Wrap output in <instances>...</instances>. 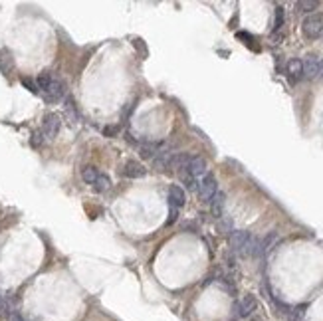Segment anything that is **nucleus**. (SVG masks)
Segmentation results:
<instances>
[{
  "instance_id": "1",
  "label": "nucleus",
  "mask_w": 323,
  "mask_h": 321,
  "mask_svg": "<svg viewBox=\"0 0 323 321\" xmlns=\"http://www.w3.org/2000/svg\"><path fill=\"white\" fill-rule=\"evenodd\" d=\"M230 246H232V250H234L236 254H240V256H254V254H258L260 242L250 232H246V230H236V232H232V236H230Z\"/></svg>"
},
{
  "instance_id": "2",
  "label": "nucleus",
  "mask_w": 323,
  "mask_h": 321,
  "mask_svg": "<svg viewBox=\"0 0 323 321\" xmlns=\"http://www.w3.org/2000/svg\"><path fill=\"white\" fill-rule=\"evenodd\" d=\"M301 32H303L305 38H309V40L321 38L323 36V14L321 12L309 14V16L303 20V24H301Z\"/></svg>"
},
{
  "instance_id": "3",
  "label": "nucleus",
  "mask_w": 323,
  "mask_h": 321,
  "mask_svg": "<svg viewBox=\"0 0 323 321\" xmlns=\"http://www.w3.org/2000/svg\"><path fill=\"white\" fill-rule=\"evenodd\" d=\"M216 193H218V183H216V179H214L210 173L204 175V177L198 181V187H196L198 198H200L202 202H210Z\"/></svg>"
},
{
  "instance_id": "4",
  "label": "nucleus",
  "mask_w": 323,
  "mask_h": 321,
  "mask_svg": "<svg viewBox=\"0 0 323 321\" xmlns=\"http://www.w3.org/2000/svg\"><path fill=\"white\" fill-rule=\"evenodd\" d=\"M189 175H193L196 181H200L204 175H208V165H206V160L202 159V157H193L191 155V160H189V165H187V169H185Z\"/></svg>"
},
{
  "instance_id": "5",
  "label": "nucleus",
  "mask_w": 323,
  "mask_h": 321,
  "mask_svg": "<svg viewBox=\"0 0 323 321\" xmlns=\"http://www.w3.org/2000/svg\"><path fill=\"white\" fill-rule=\"evenodd\" d=\"M256 297L254 295H244L240 301H238V305H236V311H238V317H248V315H252L254 311H256Z\"/></svg>"
},
{
  "instance_id": "6",
  "label": "nucleus",
  "mask_w": 323,
  "mask_h": 321,
  "mask_svg": "<svg viewBox=\"0 0 323 321\" xmlns=\"http://www.w3.org/2000/svg\"><path fill=\"white\" fill-rule=\"evenodd\" d=\"M303 64V75L305 77H319L321 75V60L315 56H309Z\"/></svg>"
},
{
  "instance_id": "7",
  "label": "nucleus",
  "mask_w": 323,
  "mask_h": 321,
  "mask_svg": "<svg viewBox=\"0 0 323 321\" xmlns=\"http://www.w3.org/2000/svg\"><path fill=\"white\" fill-rule=\"evenodd\" d=\"M185 202H187L185 191H183L181 187L173 185V187L169 189V204H171L173 208H181V206H185Z\"/></svg>"
},
{
  "instance_id": "8",
  "label": "nucleus",
  "mask_w": 323,
  "mask_h": 321,
  "mask_svg": "<svg viewBox=\"0 0 323 321\" xmlns=\"http://www.w3.org/2000/svg\"><path fill=\"white\" fill-rule=\"evenodd\" d=\"M64 94H65V88H64V84L60 82V79H52V84H50V88L44 92V96H46V99L48 101H58V99H62L64 97Z\"/></svg>"
},
{
  "instance_id": "9",
  "label": "nucleus",
  "mask_w": 323,
  "mask_h": 321,
  "mask_svg": "<svg viewBox=\"0 0 323 321\" xmlns=\"http://www.w3.org/2000/svg\"><path fill=\"white\" fill-rule=\"evenodd\" d=\"M123 175L129 177V179H141V177L147 175V169H145L141 163H137V160H129V163H125V167H123Z\"/></svg>"
},
{
  "instance_id": "10",
  "label": "nucleus",
  "mask_w": 323,
  "mask_h": 321,
  "mask_svg": "<svg viewBox=\"0 0 323 321\" xmlns=\"http://www.w3.org/2000/svg\"><path fill=\"white\" fill-rule=\"evenodd\" d=\"M58 131H60V117L56 113H48L44 117V133L48 137H56Z\"/></svg>"
},
{
  "instance_id": "11",
  "label": "nucleus",
  "mask_w": 323,
  "mask_h": 321,
  "mask_svg": "<svg viewBox=\"0 0 323 321\" xmlns=\"http://www.w3.org/2000/svg\"><path fill=\"white\" fill-rule=\"evenodd\" d=\"M14 69V58H12V52L2 48L0 50V71L4 75H10V71Z\"/></svg>"
},
{
  "instance_id": "12",
  "label": "nucleus",
  "mask_w": 323,
  "mask_h": 321,
  "mask_svg": "<svg viewBox=\"0 0 323 321\" xmlns=\"http://www.w3.org/2000/svg\"><path fill=\"white\" fill-rule=\"evenodd\" d=\"M278 234L276 232H272V234H268L262 242H260V246H258V254H268L270 250H274V246L278 244Z\"/></svg>"
},
{
  "instance_id": "13",
  "label": "nucleus",
  "mask_w": 323,
  "mask_h": 321,
  "mask_svg": "<svg viewBox=\"0 0 323 321\" xmlns=\"http://www.w3.org/2000/svg\"><path fill=\"white\" fill-rule=\"evenodd\" d=\"M295 8H297V12L313 14L319 8V2L317 0H299V2H295Z\"/></svg>"
},
{
  "instance_id": "14",
  "label": "nucleus",
  "mask_w": 323,
  "mask_h": 321,
  "mask_svg": "<svg viewBox=\"0 0 323 321\" xmlns=\"http://www.w3.org/2000/svg\"><path fill=\"white\" fill-rule=\"evenodd\" d=\"M222 208H224V193H218L214 194V198L210 200V210L214 216H222Z\"/></svg>"
},
{
  "instance_id": "15",
  "label": "nucleus",
  "mask_w": 323,
  "mask_h": 321,
  "mask_svg": "<svg viewBox=\"0 0 323 321\" xmlns=\"http://www.w3.org/2000/svg\"><path fill=\"white\" fill-rule=\"evenodd\" d=\"M288 73H290L291 79L303 77V64H301V60H290L288 62Z\"/></svg>"
},
{
  "instance_id": "16",
  "label": "nucleus",
  "mask_w": 323,
  "mask_h": 321,
  "mask_svg": "<svg viewBox=\"0 0 323 321\" xmlns=\"http://www.w3.org/2000/svg\"><path fill=\"white\" fill-rule=\"evenodd\" d=\"M97 177H99V173H97L96 167H86V169L82 171V179H84L86 185H96Z\"/></svg>"
},
{
  "instance_id": "17",
  "label": "nucleus",
  "mask_w": 323,
  "mask_h": 321,
  "mask_svg": "<svg viewBox=\"0 0 323 321\" xmlns=\"http://www.w3.org/2000/svg\"><path fill=\"white\" fill-rule=\"evenodd\" d=\"M94 187H96V191H99V193H105V191L111 189V179H109L107 175H99Z\"/></svg>"
},
{
  "instance_id": "18",
  "label": "nucleus",
  "mask_w": 323,
  "mask_h": 321,
  "mask_svg": "<svg viewBox=\"0 0 323 321\" xmlns=\"http://www.w3.org/2000/svg\"><path fill=\"white\" fill-rule=\"evenodd\" d=\"M181 181L185 183V187H187V189H193V191H196V187H198V181L194 179L193 175H189L187 171H181Z\"/></svg>"
},
{
  "instance_id": "19",
  "label": "nucleus",
  "mask_w": 323,
  "mask_h": 321,
  "mask_svg": "<svg viewBox=\"0 0 323 321\" xmlns=\"http://www.w3.org/2000/svg\"><path fill=\"white\" fill-rule=\"evenodd\" d=\"M52 75L50 73H40L38 75V82H36V86H38V90H42V92H46L48 88H50V84H52Z\"/></svg>"
},
{
  "instance_id": "20",
  "label": "nucleus",
  "mask_w": 323,
  "mask_h": 321,
  "mask_svg": "<svg viewBox=\"0 0 323 321\" xmlns=\"http://www.w3.org/2000/svg\"><path fill=\"white\" fill-rule=\"evenodd\" d=\"M133 46H135V50H139V52H141V56H147V48H145V44H143V40H141V38L133 40Z\"/></svg>"
},
{
  "instance_id": "21",
  "label": "nucleus",
  "mask_w": 323,
  "mask_h": 321,
  "mask_svg": "<svg viewBox=\"0 0 323 321\" xmlns=\"http://www.w3.org/2000/svg\"><path fill=\"white\" fill-rule=\"evenodd\" d=\"M22 86H24V88H28L32 94H38V86L34 84L32 79H28V77H22Z\"/></svg>"
},
{
  "instance_id": "22",
  "label": "nucleus",
  "mask_w": 323,
  "mask_h": 321,
  "mask_svg": "<svg viewBox=\"0 0 323 321\" xmlns=\"http://www.w3.org/2000/svg\"><path fill=\"white\" fill-rule=\"evenodd\" d=\"M103 135L105 137H115L117 135V127H105L103 129Z\"/></svg>"
},
{
  "instance_id": "23",
  "label": "nucleus",
  "mask_w": 323,
  "mask_h": 321,
  "mask_svg": "<svg viewBox=\"0 0 323 321\" xmlns=\"http://www.w3.org/2000/svg\"><path fill=\"white\" fill-rule=\"evenodd\" d=\"M282 16H284V12H282V8H278V18H276V28H280V26H282Z\"/></svg>"
},
{
  "instance_id": "24",
  "label": "nucleus",
  "mask_w": 323,
  "mask_h": 321,
  "mask_svg": "<svg viewBox=\"0 0 323 321\" xmlns=\"http://www.w3.org/2000/svg\"><path fill=\"white\" fill-rule=\"evenodd\" d=\"M40 141H42V139H40V133H34L32 143H34V145H40Z\"/></svg>"
},
{
  "instance_id": "25",
  "label": "nucleus",
  "mask_w": 323,
  "mask_h": 321,
  "mask_svg": "<svg viewBox=\"0 0 323 321\" xmlns=\"http://www.w3.org/2000/svg\"><path fill=\"white\" fill-rule=\"evenodd\" d=\"M321 75H323V62H321Z\"/></svg>"
}]
</instances>
